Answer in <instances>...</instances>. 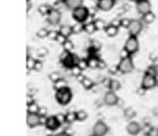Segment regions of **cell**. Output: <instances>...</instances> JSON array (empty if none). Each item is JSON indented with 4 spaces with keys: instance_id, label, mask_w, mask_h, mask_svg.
Wrapping results in <instances>:
<instances>
[{
    "instance_id": "cell-19",
    "label": "cell",
    "mask_w": 158,
    "mask_h": 136,
    "mask_svg": "<svg viewBox=\"0 0 158 136\" xmlns=\"http://www.w3.org/2000/svg\"><path fill=\"white\" fill-rule=\"evenodd\" d=\"M136 115H137V113H136V110H135L132 106L126 108L125 111H123V116H125V119L128 120V121H132V119H133Z\"/></svg>"
},
{
    "instance_id": "cell-13",
    "label": "cell",
    "mask_w": 158,
    "mask_h": 136,
    "mask_svg": "<svg viewBox=\"0 0 158 136\" xmlns=\"http://www.w3.org/2000/svg\"><path fill=\"white\" fill-rule=\"evenodd\" d=\"M41 122H42V117H41L38 114H30V113H27L26 124H27L28 127H31V129L37 127Z\"/></svg>"
},
{
    "instance_id": "cell-33",
    "label": "cell",
    "mask_w": 158,
    "mask_h": 136,
    "mask_svg": "<svg viewBox=\"0 0 158 136\" xmlns=\"http://www.w3.org/2000/svg\"><path fill=\"white\" fill-rule=\"evenodd\" d=\"M72 28H73V33H79V32L84 31V25L80 22H77L75 25L72 26Z\"/></svg>"
},
{
    "instance_id": "cell-15",
    "label": "cell",
    "mask_w": 158,
    "mask_h": 136,
    "mask_svg": "<svg viewBox=\"0 0 158 136\" xmlns=\"http://www.w3.org/2000/svg\"><path fill=\"white\" fill-rule=\"evenodd\" d=\"M115 6V0H98L96 7L101 11H110Z\"/></svg>"
},
{
    "instance_id": "cell-7",
    "label": "cell",
    "mask_w": 158,
    "mask_h": 136,
    "mask_svg": "<svg viewBox=\"0 0 158 136\" xmlns=\"http://www.w3.org/2000/svg\"><path fill=\"white\" fill-rule=\"evenodd\" d=\"M142 28H143V22L141 20H131L130 22V26L127 27V31H128V35L130 36H138L141 32H142Z\"/></svg>"
},
{
    "instance_id": "cell-23",
    "label": "cell",
    "mask_w": 158,
    "mask_h": 136,
    "mask_svg": "<svg viewBox=\"0 0 158 136\" xmlns=\"http://www.w3.org/2000/svg\"><path fill=\"white\" fill-rule=\"evenodd\" d=\"M154 20H156V15L152 11L142 16V22H144V23H152Z\"/></svg>"
},
{
    "instance_id": "cell-47",
    "label": "cell",
    "mask_w": 158,
    "mask_h": 136,
    "mask_svg": "<svg viewBox=\"0 0 158 136\" xmlns=\"http://www.w3.org/2000/svg\"><path fill=\"white\" fill-rule=\"evenodd\" d=\"M54 136H70L68 132H59V134H57V135H54Z\"/></svg>"
},
{
    "instance_id": "cell-37",
    "label": "cell",
    "mask_w": 158,
    "mask_h": 136,
    "mask_svg": "<svg viewBox=\"0 0 158 136\" xmlns=\"http://www.w3.org/2000/svg\"><path fill=\"white\" fill-rule=\"evenodd\" d=\"M81 70H84V69H86V68H89V66H88V59H80L79 62H78V64H77Z\"/></svg>"
},
{
    "instance_id": "cell-27",
    "label": "cell",
    "mask_w": 158,
    "mask_h": 136,
    "mask_svg": "<svg viewBox=\"0 0 158 136\" xmlns=\"http://www.w3.org/2000/svg\"><path fill=\"white\" fill-rule=\"evenodd\" d=\"M60 79H63V77H62V74H60L59 72H52V73H49V80H51V82L57 83V82H59Z\"/></svg>"
},
{
    "instance_id": "cell-34",
    "label": "cell",
    "mask_w": 158,
    "mask_h": 136,
    "mask_svg": "<svg viewBox=\"0 0 158 136\" xmlns=\"http://www.w3.org/2000/svg\"><path fill=\"white\" fill-rule=\"evenodd\" d=\"M63 48H64V51H68V52H70V51L74 48V46H73V42H72L70 40H67V41L64 42V45H63Z\"/></svg>"
},
{
    "instance_id": "cell-30",
    "label": "cell",
    "mask_w": 158,
    "mask_h": 136,
    "mask_svg": "<svg viewBox=\"0 0 158 136\" xmlns=\"http://www.w3.org/2000/svg\"><path fill=\"white\" fill-rule=\"evenodd\" d=\"M64 88H68V83H67V80L60 79L59 82L54 83V89H56V91H57V90H60V89H64Z\"/></svg>"
},
{
    "instance_id": "cell-5",
    "label": "cell",
    "mask_w": 158,
    "mask_h": 136,
    "mask_svg": "<svg viewBox=\"0 0 158 136\" xmlns=\"http://www.w3.org/2000/svg\"><path fill=\"white\" fill-rule=\"evenodd\" d=\"M157 77L149 74V73H144L143 78H142V82H141V88H143L144 90H151L153 89L156 85H157Z\"/></svg>"
},
{
    "instance_id": "cell-24",
    "label": "cell",
    "mask_w": 158,
    "mask_h": 136,
    "mask_svg": "<svg viewBox=\"0 0 158 136\" xmlns=\"http://www.w3.org/2000/svg\"><path fill=\"white\" fill-rule=\"evenodd\" d=\"M99 63H100V59H99L98 57H90V58L88 59V66H89V68H93V69L99 68Z\"/></svg>"
},
{
    "instance_id": "cell-17",
    "label": "cell",
    "mask_w": 158,
    "mask_h": 136,
    "mask_svg": "<svg viewBox=\"0 0 158 136\" xmlns=\"http://www.w3.org/2000/svg\"><path fill=\"white\" fill-rule=\"evenodd\" d=\"M58 32H59L62 36H64L65 38H68V37L73 33V28H72V26H69V25H60Z\"/></svg>"
},
{
    "instance_id": "cell-12",
    "label": "cell",
    "mask_w": 158,
    "mask_h": 136,
    "mask_svg": "<svg viewBox=\"0 0 158 136\" xmlns=\"http://www.w3.org/2000/svg\"><path fill=\"white\" fill-rule=\"evenodd\" d=\"M142 130V126L139 122L137 121H128V124L126 125V131L130 136H137Z\"/></svg>"
},
{
    "instance_id": "cell-48",
    "label": "cell",
    "mask_w": 158,
    "mask_h": 136,
    "mask_svg": "<svg viewBox=\"0 0 158 136\" xmlns=\"http://www.w3.org/2000/svg\"><path fill=\"white\" fill-rule=\"evenodd\" d=\"M144 91H146V90H144L143 88H141V89H138V94H139V95H143V94H144Z\"/></svg>"
},
{
    "instance_id": "cell-16",
    "label": "cell",
    "mask_w": 158,
    "mask_h": 136,
    "mask_svg": "<svg viewBox=\"0 0 158 136\" xmlns=\"http://www.w3.org/2000/svg\"><path fill=\"white\" fill-rule=\"evenodd\" d=\"M78 80L80 82V84L83 85L84 89H90V88H93V85H94L93 80H91L89 77H83V75H80V77H78Z\"/></svg>"
},
{
    "instance_id": "cell-14",
    "label": "cell",
    "mask_w": 158,
    "mask_h": 136,
    "mask_svg": "<svg viewBox=\"0 0 158 136\" xmlns=\"http://www.w3.org/2000/svg\"><path fill=\"white\" fill-rule=\"evenodd\" d=\"M80 59H78L77 57H75V54H72V53H69L60 63L65 67V68H68V69H72L74 66H77L78 64V62H79Z\"/></svg>"
},
{
    "instance_id": "cell-50",
    "label": "cell",
    "mask_w": 158,
    "mask_h": 136,
    "mask_svg": "<svg viewBox=\"0 0 158 136\" xmlns=\"http://www.w3.org/2000/svg\"><path fill=\"white\" fill-rule=\"evenodd\" d=\"M131 1H135V2H138L139 0H131Z\"/></svg>"
},
{
    "instance_id": "cell-42",
    "label": "cell",
    "mask_w": 158,
    "mask_h": 136,
    "mask_svg": "<svg viewBox=\"0 0 158 136\" xmlns=\"http://www.w3.org/2000/svg\"><path fill=\"white\" fill-rule=\"evenodd\" d=\"M67 40H68V38H65V37H64V36H62V35H60V33H59V35H58V36H57V38H56V41H57V42H58V43H60V45H62V46H63V45H64V42H65V41H67Z\"/></svg>"
},
{
    "instance_id": "cell-25",
    "label": "cell",
    "mask_w": 158,
    "mask_h": 136,
    "mask_svg": "<svg viewBox=\"0 0 158 136\" xmlns=\"http://www.w3.org/2000/svg\"><path fill=\"white\" fill-rule=\"evenodd\" d=\"M84 31H85L86 33H93V32H95V31H96V27H95V25H94V21H90V22L84 23Z\"/></svg>"
},
{
    "instance_id": "cell-22",
    "label": "cell",
    "mask_w": 158,
    "mask_h": 136,
    "mask_svg": "<svg viewBox=\"0 0 158 136\" xmlns=\"http://www.w3.org/2000/svg\"><path fill=\"white\" fill-rule=\"evenodd\" d=\"M75 115H77V121H85L86 119H88V113L85 111V110H83V109H80V110H77L75 111Z\"/></svg>"
},
{
    "instance_id": "cell-6",
    "label": "cell",
    "mask_w": 158,
    "mask_h": 136,
    "mask_svg": "<svg viewBox=\"0 0 158 136\" xmlns=\"http://www.w3.org/2000/svg\"><path fill=\"white\" fill-rule=\"evenodd\" d=\"M109 131V127L106 125V122H104L102 120H99L94 124L93 130H91V136H105Z\"/></svg>"
},
{
    "instance_id": "cell-39",
    "label": "cell",
    "mask_w": 158,
    "mask_h": 136,
    "mask_svg": "<svg viewBox=\"0 0 158 136\" xmlns=\"http://www.w3.org/2000/svg\"><path fill=\"white\" fill-rule=\"evenodd\" d=\"M130 22H131V20L130 19H121V25H120V27H125V28H127L128 26H130Z\"/></svg>"
},
{
    "instance_id": "cell-51",
    "label": "cell",
    "mask_w": 158,
    "mask_h": 136,
    "mask_svg": "<svg viewBox=\"0 0 158 136\" xmlns=\"http://www.w3.org/2000/svg\"><path fill=\"white\" fill-rule=\"evenodd\" d=\"M27 1H31V0H27Z\"/></svg>"
},
{
    "instance_id": "cell-40",
    "label": "cell",
    "mask_w": 158,
    "mask_h": 136,
    "mask_svg": "<svg viewBox=\"0 0 158 136\" xmlns=\"http://www.w3.org/2000/svg\"><path fill=\"white\" fill-rule=\"evenodd\" d=\"M37 53H38V56H40V57H42V58H43V57H46V56H47L48 51H47V48H43V47H42V48H38V49H37Z\"/></svg>"
},
{
    "instance_id": "cell-4",
    "label": "cell",
    "mask_w": 158,
    "mask_h": 136,
    "mask_svg": "<svg viewBox=\"0 0 158 136\" xmlns=\"http://www.w3.org/2000/svg\"><path fill=\"white\" fill-rule=\"evenodd\" d=\"M138 47H139V42H138V38L136 36H130L126 42H125V46H123V49L125 52L128 54V56H132L135 54L137 51H138Z\"/></svg>"
},
{
    "instance_id": "cell-45",
    "label": "cell",
    "mask_w": 158,
    "mask_h": 136,
    "mask_svg": "<svg viewBox=\"0 0 158 136\" xmlns=\"http://www.w3.org/2000/svg\"><path fill=\"white\" fill-rule=\"evenodd\" d=\"M33 69H35V70H41V69H42V62L36 59V64H35V68H33Z\"/></svg>"
},
{
    "instance_id": "cell-21",
    "label": "cell",
    "mask_w": 158,
    "mask_h": 136,
    "mask_svg": "<svg viewBox=\"0 0 158 136\" xmlns=\"http://www.w3.org/2000/svg\"><path fill=\"white\" fill-rule=\"evenodd\" d=\"M121 88V83L118 80H115V79H111L109 82V90H112V91H117L118 89Z\"/></svg>"
},
{
    "instance_id": "cell-1",
    "label": "cell",
    "mask_w": 158,
    "mask_h": 136,
    "mask_svg": "<svg viewBox=\"0 0 158 136\" xmlns=\"http://www.w3.org/2000/svg\"><path fill=\"white\" fill-rule=\"evenodd\" d=\"M73 99V93L69 88H64L56 91V100L59 105H68Z\"/></svg>"
},
{
    "instance_id": "cell-43",
    "label": "cell",
    "mask_w": 158,
    "mask_h": 136,
    "mask_svg": "<svg viewBox=\"0 0 158 136\" xmlns=\"http://www.w3.org/2000/svg\"><path fill=\"white\" fill-rule=\"evenodd\" d=\"M38 115H40L41 117L47 116V109H46L44 106H41V108H40V110H38Z\"/></svg>"
},
{
    "instance_id": "cell-20",
    "label": "cell",
    "mask_w": 158,
    "mask_h": 136,
    "mask_svg": "<svg viewBox=\"0 0 158 136\" xmlns=\"http://www.w3.org/2000/svg\"><path fill=\"white\" fill-rule=\"evenodd\" d=\"M64 4H65V6H67L68 9L74 10V9L79 7V6H81L83 0H64Z\"/></svg>"
},
{
    "instance_id": "cell-8",
    "label": "cell",
    "mask_w": 158,
    "mask_h": 136,
    "mask_svg": "<svg viewBox=\"0 0 158 136\" xmlns=\"http://www.w3.org/2000/svg\"><path fill=\"white\" fill-rule=\"evenodd\" d=\"M136 10L139 15L143 16L152 11V4L149 0H139L138 2H136Z\"/></svg>"
},
{
    "instance_id": "cell-2",
    "label": "cell",
    "mask_w": 158,
    "mask_h": 136,
    "mask_svg": "<svg viewBox=\"0 0 158 136\" xmlns=\"http://www.w3.org/2000/svg\"><path fill=\"white\" fill-rule=\"evenodd\" d=\"M135 68V63H133V59L131 56H125L120 59L118 64H117V69L122 73V74H127V73H131Z\"/></svg>"
},
{
    "instance_id": "cell-11",
    "label": "cell",
    "mask_w": 158,
    "mask_h": 136,
    "mask_svg": "<svg viewBox=\"0 0 158 136\" xmlns=\"http://www.w3.org/2000/svg\"><path fill=\"white\" fill-rule=\"evenodd\" d=\"M104 103H105V105H107V106H114V105H116V104L118 103V96H117V94H116L115 91H112V90H107V91L104 94Z\"/></svg>"
},
{
    "instance_id": "cell-31",
    "label": "cell",
    "mask_w": 158,
    "mask_h": 136,
    "mask_svg": "<svg viewBox=\"0 0 158 136\" xmlns=\"http://www.w3.org/2000/svg\"><path fill=\"white\" fill-rule=\"evenodd\" d=\"M35 64H36V59L32 58V57H30V56H27V58H26V67H27V69L28 70L30 69H33L35 68Z\"/></svg>"
},
{
    "instance_id": "cell-49",
    "label": "cell",
    "mask_w": 158,
    "mask_h": 136,
    "mask_svg": "<svg viewBox=\"0 0 158 136\" xmlns=\"http://www.w3.org/2000/svg\"><path fill=\"white\" fill-rule=\"evenodd\" d=\"M105 67V63L102 62V61H100V63H99V68H104Z\"/></svg>"
},
{
    "instance_id": "cell-44",
    "label": "cell",
    "mask_w": 158,
    "mask_h": 136,
    "mask_svg": "<svg viewBox=\"0 0 158 136\" xmlns=\"http://www.w3.org/2000/svg\"><path fill=\"white\" fill-rule=\"evenodd\" d=\"M110 25H112V26H116V27H118L120 25H121V19H114L111 22H110Z\"/></svg>"
},
{
    "instance_id": "cell-38",
    "label": "cell",
    "mask_w": 158,
    "mask_h": 136,
    "mask_svg": "<svg viewBox=\"0 0 158 136\" xmlns=\"http://www.w3.org/2000/svg\"><path fill=\"white\" fill-rule=\"evenodd\" d=\"M147 73H149V74H152V75L157 77V74H158V69H157V67H156V66H149V68L147 69Z\"/></svg>"
},
{
    "instance_id": "cell-9",
    "label": "cell",
    "mask_w": 158,
    "mask_h": 136,
    "mask_svg": "<svg viewBox=\"0 0 158 136\" xmlns=\"http://www.w3.org/2000/svg\"><path fill=\"white\" fill-rule=\"evenodd\" d=\"M46 19H47V22L49 25H58L60 22V19H62V12L57 9H51V11L46 16Z\"/></svg>"
},
{
    "instance_id": "cell-26",
    "label": "cell",
    "mask_w": 158,
    "mask_h": 136,
    "mask_svg": "<svg viewBox=\"0 0 158 136\" xmlns=\"http://www.w3.org/2000/svg\"><path fill=\"white\" fill-rule=\"evenodd\" d=\"M94 25H95V27H96V30H105L106 28V22L102 20V19H96V20H94Z\"/></svg>"
},
{
    "instance_id": "cell-32",
    "label": "cell",
    "mask_w": 158,
    "mask_h": 136,
    "mask_svg": "<svg viewBox=\"0 0 158 136\" xmlns=\"http://www.w3.org/2000/svg\"><path fill=\"white\" fill-rule=\"evenodd\" d=\"M49 11H51V7H49L48 5H46V4H44V5H41V6L38 7V12H40L41 15H46V16H47Z\"/></svg>"
},
{
    "instance_id": "cell-29",
    "label": "cell",
    "mask_w": 158,
    "mask_h": 136,
    "mask_svg": "<svg viewBox=\"0 0 158 136\" xmlns=\"http://www.w3.org/2000/svg\"><path fill=\"white\" fill-rule=\"evenodd\" d=\"M38 110H40V106L35 101L31 103L30 105H27V113H30V114H38Z\"/></svg>"
},
{
    "instance_id": "cell-46",
    "label": "cell",
    "mask_w": 158,
    "mask_h": 136,
    "mask_svg": "<svg viewBox=\"0 0 158 136\" xmlns=\"http://www.w3.org/2000/svg\"><path fill=\"white\" fill-rule=\"evenodd\" d=\"M31 7H32V4H31V1H27V0H26V12H28Z\"/></svg>"
},
{
    "instance_id": "cell-3",
    "label": "cell",
    "mask_w": 158,
    "mask_h": 136,
    "mask_svg": "<svg viewBox=\"0 0 158 136\" xmlns=\"http://www.w3.org/2000/svg\"><path fill=\"white\" fill-rule=\"evenodd\" d=\"M89 9L86 7V6H79V7H77V9H74V10H72V16H73V19L77 21V22H80V23H83V22H85L86 21V19L89 17Z\"/></svg>"
},
{
    "instance_id": "cell-35",
    "label": "cell",
    "mask_w": 158,
    "mask_h": 136,
    "mask_svg": "<svg viewBox=\"0 0 158 136\" xmlns=\"http://www.w3.org/2000/svg\"><path fill=\"white\" fill-rule=\"evenodd\" d=\"M70 73H72L74 77H77V78H78V77H80V75H81V69H80L78 66H74V67L70 69Z\"/></svg>"
},
{
    "instance_id": "cell-41",
    "label": "cell",
    "mask_w": 158,
    "mask_h": 136,
    "mask_svg": "<svg viewBox=\"0 0 158 136\" xmlns=\"http://www.w3.org/2000/svg\"><path fill=\"white\" fill-rule=\"evenodd\" d=\"M58 35H59L58 31H53V30H52V31H48V37H49L51 40H54V41H56V38H57Z\"/></svg>"
},
{
    "instance_id": "cell-18",
    "label": "cell",
    "mask_w": 158,
    "mask_h": 136,
    "mask_svg": "<svg viewBox=\"0 0 158 136\" xmlns=\"http://www.w3.org/2000/svg\"><path fill=\"white\" fill-rule=\"evenodd\" d=\"M104 31H105L106 36H109V37H115V36H117V33H118V27L112 26V25H107Z\"/></svg>"
},
{
    "instance_id": "cell-10",
    "label": "cell",
    "mask_w": 158,
    "mask_h": 136,
    "mask_svg": "<svg viewBox=\"0 0 158 136\" xmlns=\"http://www.w3.org/2000/svg\"><path fill=\"white\" fill-rule=\"evenodd\" d=\"M44 125H46V127H47L49 131H54V130H57L62 124H60L58 116L51 115V116H47V117H46V120H44Z\"/></svg>"
},
{
    "instance_id": "cell-52",
    "label": "cell",
    "mask_w": 158,
    "mask_h": 136,
    "mask_svg": "<svg viewBox=\"0 0 158 136\" xmlns=\"http://www.w3.org/2000/svg\"><path fill=\"white\" fill-rule=\"evenodd\" d=\"M63 1H64V0H63Z\"/></svg>"
},
{
    "instance_id": "cell-28",
    "label": "cell",
    "mask_w": 158,
    "mask_h": 136,
    "mask_svg": "<svg viewBox=\"0 0 158 136\" xmlns=\"http://www.w3.org/2000/svg\"><path fill=\"white\" fill-rule=\"evenodd\" d=\"M64 119H65V122L70 124L73 121L77 120V115H75V111H68L65 115H64Z\"/></svg>"
},
{
    "instance_id": "cell-36",
    "label": "cell",
    "mask_w": 158,
    "mask_h": 136,
    "mask_svg": "<svg viewBox=\"0 0 158 136\" xmlns=\"http://www.w3.org/2000/svg\"><path fill=\"white\" fill-rule=\"evenodd\" d=\"M37 37L38 38H44V37H48V30L46 28H41L37 31Z\"/></svg>"
}]
</instances>
